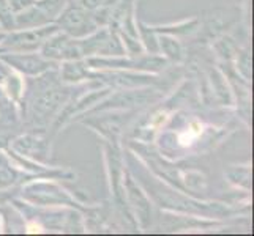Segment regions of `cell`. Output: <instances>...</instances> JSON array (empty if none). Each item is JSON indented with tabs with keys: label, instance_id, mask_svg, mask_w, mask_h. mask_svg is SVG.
<instances>
[{
	"label": "cell",
	"instance_id": "cell-1",
	"mask_svg": "<svg viewBox=\"0 0 254 236\" xmlns=\"http://www.w3.org/2000/svg\"><path fill=\"white\" fill-rule=\"evenodd\" d=\"M56 32H59V25L56 24L22 29L21 32H11L8 37L3 38V49H10L13 52H35Z\"/></svg>",
	"mask_w": 254,
	"mask_h": 236
},
{
	"label": "cell",
	"instance_id": "cell-2",
	"mask_svg": "<svg viewBox=\"0 0 254 236\" xmlns=\"http://www.w3.org/2000/svg\"><path fill=\"white\" fill-rule=\"evenodd\" d=\"M41 52L45 58L52 60H76L82 55L79 41H76L68 33H52L43 43Z\"/></svg>",
	"mask_w": 254,
	"mask_h": 236
},
{
	"label": "cell",
	"instance_id": "cell-3",
	"mask_svg": "<svg viewBox=\"0 0 254 236\" xmlns=\"http://www.w3.org/2000/svg\"><path fill=\"white\" fill-rule=\"evenodd\" d=\"M59 27H62L69 37L79 38L85 35H92L96 30V21L89 11L81 6L69 8L59 17Z\"/></svg>",
	"mask_w": 254,
	"mask_h": 236
},
{
	"label": "cell",
	"instance_id": "cell-4",
	"mask_svg": "<svg viewBox=\"0 0 254 236\" xmlns=\"http://www.w3.org/2000/svg\"><path fill=\"white\" fill-rule=\"evenodd\" d=\"M79 46L82 50V55H122L124 54V49L119 45V41L116 37L108 30H101L98 33L92 35V37L85 38L79 41Z\"/></svg>",
	"mask_w": 254,
	"mask_h": 236
},
{
	"label": "cell",
	"instance_id": "cell-5",
	"mask_svg": "<svg viewBox=\"0 0 254 236\" xmlns=\"http://www.w3.org/2000/svg\"><path fill=\"white\" fill-rule=\"evenodd\" d=\"M2 60L6 63H10L14 69H19L21 73L30 74V76H38L41 73L48 71L52 65L45 57H38L37 54L32 52H17V54H5L2 55Z\"/></svg>",
	"mask_w": 254,
	"mask_h": 236
},
{
	"label": "cell",
	"instance_id": "cell-6",
	"mask_svg": "<svg viewBox=\"0 0 254 236\" xmlns=\"http://www.w3.org/2000/svg\"><path fill=\"white\" fill-rule=\"evenodd\" d=\"M52 21V17L43 11L40 6L32 5L27 10H24L21 13H17L14 16V24L16 29H33V27H41V25H46Z\"/></svg>",
	"mask_w": 254,
	"mask_h": 236
},
{
	"label": "cell",
	"instance_id": "cell-7",
	"mask_svg": "<svg viewBox=\"0 0 254 236\" xmlns=\"http://www.w3.org/2000/svg\"><path fill=\"white\" fill-rule=\"evenodd\" d=\"M60 101V94L54 90H51L49 93L43 94L41 98L35 102V112H40L43 115H48V112L51 113L57 107V102Z\"/></svg>",
	"mask_w": 254,
	"mask_h": 236
},
{
	"label": "cell",
	"instance_id": "cell-8",
	"mask_svg": "<svg viewBox=\"0 0 254 236\" xmlns=\"http://www.w3.org/2000/svg\"><path fill=\"white\" fill-rule=\"evenodd\" d=\"M0 25H2L5 30L16 29L14 13L11 11L10 5H8V0H0Z\"/></svg>",
	"mask_w": 254,
	"mask_h": 236
},
{
	"label": "cell",
	"instance_id": "cell-9",
	"mask_svg": "<svg viewBox=\"0 0 254 236\" xmlns=\"http://www.w3.org/2000/svg\"><path fill=\"white\" fill-rule=\"evenodd\" d=\"M85 74H87L85 66L82 63L74 62V60L66 63L64 68V79L65 81H79V79H82Z\"/></svg>",
	"mask_w": 254,
	"mask_h": 236
},
{
	"label": "cell",
	"instance_id": "cell-10",
	"mask_svg": "<svg viewBox=\"0 0 254 236\" xmlns=\"http://www.w3.org/2000/svg\"><path fill=\"white\" fill-rule=\"evenodd\" d=\"M160 45L166 55H169L171 58H180V46L172 38H161Z\"/></svg>",
	"mask_w": 254,
	"mask_h": 236
},
{
	"label": "cell",
	"instance_id": "cell-11",
	"mask_svg": "<svg viewBox=\"0 0 254 236\" xmlns=\"http://www.w3.org/2000/svg\"><path fill=\"white\" fill-rule=\"evenodd\" d=\"M112 2L114 0H79V6L87 11H93V10H98V8L104 6V5H111Z\"/></svg>",
	"mask_w": 254,
	"mask_h": 236
},
{
	"label": "cell",
	"instance_id": "cell-12",
	"mask_svg": "<svg viewBox=\"0 0 254 236\" xmlns=\"http://www.w3.org/2000/svg\"><path fill=\"white\" fill-rule=\"evenodd\" d=\"M33 3H35V0H8V5H10L11 11L14 14L27 10V8H30Z\"/></svg>",
	"mask_w": 254,
	"mask_h": 236
},
{
	"label": "cell",
	"instance_id": "cell-13",
	"mask_svg": "<svg viewBox=\"0 0 254 236\" xmlns=\"http://www.w3.org/2000/svg\"><path fill=\"white\" fill-rule=\"evenodd\" d=\"M3 38H5V35H3V33H0V41H2Z\"/></svg>",
	"mask_w": 254,
	"mask_h": 236
}]
</instances>
